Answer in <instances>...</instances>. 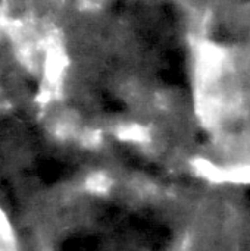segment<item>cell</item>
<instances>
[{
    "label": "cell",
    "mask_w": 250,
    "mask_h": 251,
    "mask_svg": "<svg viewBox=\"0 0 250 251\" xmlns=\"http://www.w3.org/2000/svg\"><path fill=\"white\" fill-rule=\"evenodd\" d=\"M65 66H66V60L62 50L57 46L49 47L44 60V78H46V84H49V88L57 87L59 81L62 79Z\"/></svg>",
    "instance_id": "6da1fadb"
}]
</instances>
